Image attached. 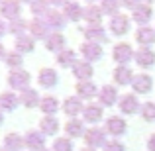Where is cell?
<instances>
[{"label": "cell", "mask_w": 155, "mask_h": 151, "mask_svg": "<svg viewBox=\"0 0 155 151\" xmlns=\"http://www.w3.org/2000/svg\"><path fill=\"white\" fill-rule=\"evenodd\" d=\"M8 84H10V88L20 92L28 90L30 88V73L24 71V69H12L8 73Z\"/></svg>", "instance_id": "cell-1"}, {"label": "cell", "mask_w": 155, "mask_h": 151, "mask_svg": "<svg viewBox=\"0 0 155 151\" xmlns=\"http://www.w3.org/2000/svg\"><path fill=\"white\" fill-rule=\"evenodd\" d=\"M134 49H132V45L130 43H116L114 45V49H112V57H114V61L116 63H120V65H128L130 61L134 59Z\"/></svg>", "instance_id": "cell-2"}, {"label": "cell", "mask_w": 155, "mask_h": 151, "mask_svg": "<svg viewBox=\"0 0 155 151\" xmlns=\"http://www.w3.org/2000/svg\"><path fill=\"white\" fill-rule=\"evenodd\" d=\"M20 12H22V6H20L18 0H4L0 4V16L6 20H18L20 18Z\"/></svg>", "instance_id": "cell-3"}, {"label": "cell", "mask_w": 155, "mask_h": 151, "mask_svg": "<svg viewBox=\"0 0 155 151\" xmlns=\"http://www.w3.org/2000/svg\"><path fill=\"white\" fill-rule=\"evenodd\" d=\"M84 143L88 147H102L106 145V136H104V130H98V128H91L84 132Z\"/></svg>", "instance_id": "cell-4"}, {"label": "cell", "mask_w": 155, "mask_h": 151, "mask_svg": "<svg viewBox=\"0 0 155 151\" xmlns=\"http://www.w3.org/2000/svg\"><path fill=\"white\" fill-rule=\"evenodd\" d=\"M81 55H83L84 61H98L100 57H102V47L98 45V43L94 41H84L83 45H81Z\"/></svg>", "instance_id": "cell-5"}, {"label": "cell", "mask_w": 155, "mask_h": 151, "mask_svg": "<svg viewBox=\"0 0 155 151\" xmlns=\"http://www.w3.org/2000/svg\"><path fill=\"white\" fill-rule=\"evenodd\" d=\"M130 30V18L126 14H116L110 20V31L114 35H124Z\"/></svg>", "instance_id": "cell-6"}, {"label": "cell", "mask_w": 155, "mask_h": 151, "mask_svg": "<svg viewBox=\"0 0 155 151\" xmlns=\"http://www.w3.org/2000/svg\"><path fill=\"white\" fill-rule=\"evenodd\" d=\"M43 141H45V136H43L41 132H35V130H30V132L26 133V137H24L26 147L31 149V151H41V149H45V147H43Z\"/></svg>", "instance_id": "cell-7"}, {"label": "cell", "mask_w": 155, "mask_h": 151, "mask_svg": "<svg viewBox=\"0 0 155 151\" xmlns=\"http://www.w3.org/2000/svg\"><path fill=\"white\" fill-rule=\"evenodd\" d=\"M132 88L137 94H147L153 88V79L149 75H136L132 80Z\"/></svg>", "instance_id": "cell-8"}, {"label": "cell", "mask_w": 155, "mask_h": 151, "mask_svg": "<svg viewBox=\"0 0 155 151\" xmlns=\"http://www.w3.org/2000/svg\"><path fill=\"white\" fill-rule=\"evenodd\" d=\"M57 80H59L57 71L51 69V67H43L41 71H39V75H38V83L41 84L43 88H53L57 84Z\"/></svg>", "instance_id": "cell-9"}, {"label": "cell", "mask_w": 155, "mask_h": 151, "mask_svg": "<svg viewBox=\"0 0 155 151\" xmlns=\"http://www.w3.org/2000/svg\"><path fill=\"white\" fill-rule=\"evenodd\" d=\"M134 77H136V75L132 73V69H130L128 65H118V67L114 69V83H116V84H122V87L132 84Z\"/></svg>", "instance_id": "cell-10"}, {"label": "cell", "mask_w": 155, "mask_h": 151, "mask_svg": "<svg viewBox=\"0 0 155 151\" xmlns=\"http://www.w3.org/2000/svg\"><path fill=\"white\" fill-rule=\"evenodd\" d=\"M83 18L88 22V26H100L102 22V10L96 4H88L83 8Z\"/></svg>", "instance_id": "cell-11"}, {"label": "cell", "mask_w": 155, "mask_h": 151, "mask_svg": "<svg viewBox=\"0 0 155 151\" xmlns=\"http://www.w3.org/2000/svg\"><path fill=\"white\" fill-rule=\"evenodd\" d=\"M28 30H30V34H31L34 39H47V30H49V28L45 26V22H43L41 18H34L28 24Z\"/></svg>", "instance_id": "cell-12"}, {"label": "cell", "mask_w": 155, "mask_h": 151, "mask_svg": "<svg viewBox=\"0 0 155 151\" xmlns=\"http://www.w3.org/2000/svg\"><path fill=\"white\" fill-rule=\"evenodd\" d=\"M92 73H94V69H92V65L88 63V61H77L75 67H73V75L79 79V83L88 80L92 77Z\"/></svg>", "instance_id": "cell-13"}, {"label": "cell", "mask_w": 155, "mask_h": 151, "mask_svg": "<svg viewBox=\"0 0 155 151\" xmlns=\"http://www.w3.org/2000/svg\"><path fill=\"white\" fill-rule=\"evenodd\" d=\"M140 110V100L136 98V94H124L120 98V112L122 114H136Z\"/></svg>", "instance_id": "cell-14"}, {"label": "cell", "mask_w": 155, "mask_h": 151, "mask_svg": "<svg viewBox=\"0 0 155 151\" xmlns=\"http://www.w3.org/2000/svg\"><path fill=\"white\" fill-rule=\"evenodd\" d=\"M151 16H153L151 6H147V4H141L140 8H136V10H134L132 18H134V22H136V24H140V28H143V26H147V22L151 20Z\"/></svg>", "instance_id": "cell-15"}, {"label": "cell", "mask_w": 155, "mask_h": 151, "mask_svg": "<svg viewBox=\"0 0 155 151\" xmlns=\"http://www.w3.org/2000/svg\"><path fill=\"white\" fill-rule=\"evenodd\" d=\"M136 41L140 43L141 47L153 45V43H155V30H153V28H147V26L140 28V30L136 31Z\"/></svg>", "instance_id": "cell-16"}, {"label": "cell", "mask_w": 155, "mask_h": 151, "mask_svg": "<svg viewBox=\"0 0 155 151\" xmlns=\"http://www.w3.org/2000/svg\"><path fill=\"white\" fill-rule=\"evenodd\" d=\"M65 20H67V18H65L61 12H57V10H49L45 16H43L45 26L51 28V30H61V28L65 26Z\"/></svg>", "instance_id": "cell-17"}, {"label": "cell", "mask_w": 155, "mask_h": 151, "mask_svg": "<svg viewBox=\"0 0 155 151\" xmlns=\"http://www.w3.org/2000/svg\"><path fill=\"white\" fill-rule=\"evenodd\" d=\"M84 35H87V41H94V43L108 41V38H106V30L102 26H88V28H84Z\"/></svg>", "instance_id": "cell-18"}, {"label": "cell", "mask_w": 155, "mask_h": 151, "mask_svg": "<svg viewBox=\"0 0 155 151\" xmlns=\"http://www.w3.org/2000/svg\"><path fill=\"white\" fill-rule=\"evenodd\" d=\"M106 132L110 136H122V133H126V122L120 116H110L106 120Z\"/></svg>", "instance_id": "cell-19"}, {"label": "cell", "mask_w": 155, "mask_h": 151, "mask_svg": "<svg viewBox=\"0 0 155 151\" xmlns=\"http://www.w3.org/2000/svg\"><path fill=\"white\" fill-rule=\"evenodd\" d=\"M134 59H136V63L140 67H153L155 65V53L149 47H141L140 51H136Z\"/></svg>", "instance_id": "cell-20"}, {"label": "cell", "mask_w": 155, "mask_h": 151, "mask_svg": "<svg viewBox=\"0 0 155 151\" xmlns=\"http://www.w3.org/2000/svg\"><path fill=\"white\" fill-rule=\"evenodd\" d=\"M39 132L43 136H55L59 132V120L55 116H45L41 122H39Z\"/></svg>", "instance_id": "cell-21"}, {"label": "cell", "mask_w": 155, "mask_h": 151, "mask_svg": "<svg viewBox=\"0 0 155 151\" xmlns=\"http://www.w3.org/2000/svg\"><path fill=\"white\" fill-rule=\"evenodd\" d=\"M34 47H35V43H34V38H31V35H20V38L14 39V51H18L20 55L34 51Z\"/></svg>", "instance_id": "cell-22"}, {"label": "cell", "mask_w": 155, "mask_h": 151, "mask_svg": "<svg viewBox=\"0 0 155 151\" xmlns=\"http://www.w3.org/2000/svg\"><path fill=\"white\" fill-rule=\"evenodd\" d=\"M26 147V143H24V137L18 136V133H8L6 137H4V149L6 151H22Z\"/></svg>", "instance_id": "cell-23"}, {"label": "cell", "mask_w": 155, "mask_h": 151, "mask_svg": "<svg viewBox=\"0 0 155 151\" xmlns=\"http://www.w3.org/2000/svg\"><path fill=\"white\" fill-rule=\"evenodd\" d=\"M98 100L102 102V106H114L118 100V90L114 87H110V84H106V87H102V90H100Z\"/></svg>", "instance_id": "cell-24"}, {"label": "cell", "mask_w": 155, "mask_h": 151, "mask_svg": "<svg viewBox=\"0 0 155 151\" xmlns=\"http://www.w3.org/2000/svg\"><path fill=\"white\" fill-rule=\"evenodd\" d=\"M18 104H20V96H16V92H2L0 94V110L12 112Z\"/></svg>", "instance_id": "cell-25"}, {"label": "cell", "mask_w": 155, "mask_h": 151, "mask_svg": "<svg viewBox=\"0 0 155 151\" xmlns=\"http://www.w3.org/2000/svg\"><path fill=\"white\" fill-rule=\"evenodd\" d=\"M83 116H84V122H91V124L100 122V120H102V106H98V104H88V106H84Z\"/></svg>", "instance_id": "cell-26"}, {"label": "cell", "mask_w": 155, "mask_h": 151, "mask_svg": "<svg viewBox=\"0 0 155 151\" xmlns=\"http://www.w3.org/2000/svg\"><path fill=\"white\" fill-rule=\"evenodd\" d=\"M20 102H22L26 108H35V106H39L41 98H39L38 90H34V88H28V90H24L22 94H20Z\"/></svg>", "instance_id": "cell-27"}, {"label": "cell", "mask_w": 155, "mask_h": 151, "mask_svg": "<svg viewBox=\"0 0 155 151\" xmlns=\"http://www.w3.org/2000/svg\"><path fill=\"white\" fill-rule=\"evenodd\" d=\"M63 16L71 22H77L79 18H83V8L79 2H67L63 6Z\"/></svg>", "instance_id": "cell-28"}, {"label": "cell", "mask_w": 155, "mask_h": 151, "mask_svg": "<svg viewBox=\"0 0 155 151\" xmlns=\"http://www.w3.org/2000/svg\"><path fill=\"white\" fill-rule=\"evenodd\" d=\"M83 104H81V100L77 98V96H71V98H67L63 102V112L67 114V116H79V112H83Z\"/></svg>", "instance_id": "cell-29"}, {"label": "cell", "mask_w": 155, "mask_h": 151, "mask_svg": "<svg viewBox=\"0 0 155 151\" xmlns=\"http://www.w3.org/2000/svg\"><path fill=\"white\" fill-rule=\"evenodd\" d=\"M63 45H65V38L59 34V31H55V34H49V35H47L45 47H47L49 51L59 53V51H63Z\"/></svg>", "instance_id": "cell-30"}, {"label": "cell", "mask_w": 155, "mask_h": 151, "mask_svg": "<svg viewBox=\"0 0 155 151\" xmlns=\"http://www.w3.org/2000/svg\"><path fill=\"white\" fill-rule=\"evenodd\" d=\"M39 108H41V112L45 116H53L59 110V100L55 96H45V98H41V102H39Z\"/></svg>", "instance_id": "cell-31"}, {"label": "cell", "mask_w": 155, "mask_h": 151, "mask_svg": "<svg viewBox=\"0 0 155 151\" xmlns=\"http://www.w3.org/2000/svg\"><path fill=\"white\" fill-rule=\"evenodd\" d=\"M75 88H77L79 98H92V96L96 94V84L91 83V80H83V83H79Z\"/></svg>", "instance_id": "cell-32"}, {"label": "cell", "mask_w": 155, "mask_h": 151, "mask_svg": "<svg viewBox=\"0 0 155 151\" xmlns=\"http://www.w3.org/2000/svg\"><path fill=\"white\" fill-rule=\"evenodd\" d=\"M57 63L61 65V67H75L77 63V53L73 49H63L57 53Z\"/></svg>", "instance_id": "cell-33"}, {"label": "cell", "mask_w": 155, "mask_h": 151, "mask_svg": "<svg viewBox=\"0 0 155 151\" xmlns=\"http://www.w3.org/2000/svg\"><path fill=\"white\" fill-rule=\"evenodd\" d=\"M65 132H67L69 137H79V136H84V132H87V130L83 128V122L71 118V120L65 124Z\"/></svg>", "instance_id": "cell-34"}, {"label": "cell", "mask_w": 155, "mask_h": 151, "mask_svg": "<svg viewBox=\"0 0 155 151\" xmlns=\"http://www.w3.org/2000/svg\"><path fill=\"white\" fill-rule=\"evenodd\" d=\"M28 24H30V22H26V20H22V18L12 20V22L8 24V31H10L12 35H16V38H20V35H26L24 31L28 30Z\"/></svg>", "instance_id": "cell-35"}, {"label": "cell", "mask_w": 155, "mask_h": 151, "mask_svg": "<svg viewBox=\"0 0 155 151\" xmlns=\"http://www.w3.org/2000/svg\"><path fill=\"white\" fill-rule=\"evenodd\" d=\"M47 0H31V4H30V10H31V14L35 16V18H39V16H45L47 12Z\"/></svg>", "instance_id": "cell-36"}, {"label": "cell", "mask_w": 155, "mask_h": 151, "mask_svg": "<svg viewBox=\"0 0 155 151\" xmlns=\"http://www.w3.org/2000/svg\"><path fill=\"white\" fill-rule=\"evenodd\" d=\"M100 10H102V14L116 16L118 10H120V0H102L100 2Z\"/></svg>", "instance_id": "cell-37"}, {"label": "cell", "mask_w": 155, "mask_h": 151, "mask_svg": "<svg viewBox=\"0 0 155 151\" xmlns=\"http://www.w3.org/2000/svg\"><path fill=\"white\" fill-rule=\"evenodd\" d=\"M6 65L10 69H22V63H24V57L20 55L18 51H10V53H6Z\"/></svg>", "instance_id": "cell-38"}, {"label": "cell", "mask_w": 155, "mask_h": 151, "mask_svg": "<svg viewBox=\"0 0 155 151\" xmlns=\"http://www.w3.org/2000/svg\"><path fill=\"white\" fill-rule=\"evenodd\" d=\"M140 112H141V118L145 122H153L155 120V102H145L140 108Z\"/></svg>", "instance_id": "cell-39"}, {"label": "cell", "mask_w": 155, "mask_h": 151, "mask_svg": "<svg viewBox=\"0 0 155 151\" xmlns=\"http://www.w3.org/2000/svg\"><path fill=\"white\" fill-rule=\"evenodd\" d=\"M53 151H73V143L69 137H59L53 143Z\"/></svg>", "instance_id": "cell-40"}, {"label": "cell", "mask_w": 155, "mask_h": 151, "mask_svg": "<svg viewBox=\"0 0 155 151\" xmlns=\"http://www.w3.org/2000/svg\"><path fill=\"white\" fill-rule=\"evenodd\" d=\"M104 151H126V145L120 143V141H110V143L104 145Z\"/></svg>", "instance_id": "cell-41"}, {"label": "cell", "mask_w": 155, "mask_h": 151, "mask_svg": "<svg viewBox=\"0 0 155 151\" xmlns=\"http://www.w3.org/2000/svg\"><path fill=\"white\" fill-rule=\"evenodd\" d=\"M122 4H124L126 8H130V10H136V8L141 6V0H120Z\"/></svg>", "instance_id": "cell-42"}, {"label": "cell", "mask_w": 155, "mask_h": 151, "mask_svg": "<svg viewBox=\"0 0 155 151\" xmlns=\"http://www.w3.org/2000/svg\"><path fill=\"white\" fill-rule=\"evenodd\" d=\"M6 34H8V26H6V22L0 18V38H4Z\"/></svg>", "instance_id": "cell-43"}, {"label": "cell", "mask_w": 155, "mask_h": 151, "mask_svg": "<svg viewBox=\"0 0 155 151\" xmlns=\"http://www.w3.org/2000/svg\"><path fill=\"white\" fill-rule=\"evenodd\" d=\"M49 4H53V6H65V4L69 2V0H47Z\"/></svg>", "instance_id": "cell-44"}, {"label": "cell", "mask_w": 155, "mask_h": 151, "mask_svg": "<svg viewBox=\"0 0 155 151\" xmlns=\"http://www.w3.org/2000/svg\"><path fill=\"white\" fill-rule=\"evenodd\" d=\"M147 147H149V151H155V133L151 137H149V141H147Z\"/></svg>", "instance_id": "cell-45"}, {"label": "cell", "mask_w": 155, "mask_h": 151, "mask_svg": "<svg viewBox=\"0 0 155 151\" xmlns=\"http://www.w3.org/2000/svg\"><path fill=\"white\" fill-rule=\"evenodd\" d=\"M6 53H8V51H6V47H4L2 43H0V61H2V59H6Z\"/></svg>", "instance_id": "cell-46"}, {"label": "cell", "mask_w": 155, "mask_h": 151, "mask_svg": "<svg viewBox=\"0 0 155 151\" xmlns=\"http://www.w3.org/2000/svg\"><path fill=\"white\" fill-rule=\"evenodd\" d=\"M2 122H4V116H2V112H0V124H2Z\"/></svg>", "instance_id": "cell-47"}, {"label": "cell", "mask_w": 155, "mask_h": 151, "mask_svg": "<svg viewBox=\"0 0 155 151\" xmlns=\"http://www.w3.org/2000/svg\"><path fill=\"white\" fill-rule=\"evenodd\" d=\"M18 2H30L31 4V0H18Z\"/></svg>", "instance_id": "cell-48"}, {"label": "cell", "mask_w": 155, "mask_h": 151, "mask_svg": "<svg viewBox=\"0 0 155 151\" xmlns=\"http://www.w3.org/2000/svg\"><path fill=\"white\" fill-rule=\"evenodd\" d=\"M83 151H96V149H83Z\"/></svg>", "instance_id": "cell-49"}, {"label": "cell", "mask_w": 155, "mask_h": 151, "mask_svg": "<svg viewBox=\"0 0 155 151\" xmlns=\"http://www.w3.org/2000/svg\"><path fill=\"white\" fill-rule=\"evenodd\" d=\"M41 151H49V149H41Z\"/></svg>", "instance_id": "cell-50"}, {"label": "cell", "mask_w": 155, "mask_h": 151, "mask_svg": "<svg viewBox=\"0 0 155 151\" xmlns=\"http://www.w3.org/2000/svg\"><path fill=\"white\" fill-rule=\"evenodd\" d=\"M88 2H94V0H88Z\"/></svg>", "instance_id": "cell-51"}, {"label": "cell", "mask_w": 155, "mask_h": 151, "mask_svg": "<svg viewBox=\"0 0 155 151\" xmlns=\"http://www.w3.org/2000/svg\"><path fill=\"white\" fill-rule=\"evenodd\" d=\"M2 2H4V0H0V4H2Z\"/></svg>", "instance_id": "cell-52"}, {"label": "cell", "mask_w": 155, "mask_h": 151, "mask_svg": "<svg viewBox=\"0 0 155 151\" xmlns=\"http://www.w3.org/2000/svg\"><path fill=\"white\" fill-rule=\"evenodd\" d=\"M0 151H6V149H0Z\"/></svg>", "instance_id": "cell-53"}, {"label": "cell", "mask_w": 155, "mask_h": 151, "mask_svg": "<svg viewBox=\"0 0 155 151\" xmlns=\"http://www.w3.org/2000/svg\"><path fill=\"white\" fill-rule=\"evenodd\" d=\"M149 2H153V0H149Z\"/></svg>", "instance_id": "cell-54"}]
</instances>
